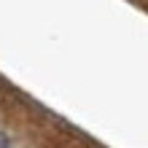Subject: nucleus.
<instances>
[{
    "mask_svg": "<svg viewBox=\"0 0 148 148\" xmlns=\"http://www.w3.org/2000/svg\"><path fill=\"white\" fill-rule=\"evenodd\" d=\"M5 148H8V145H5Z\"/></svg>",
    "mask_w": 148,
    "mask_h": 148,
    "instance_id": "1",
    "label": "nucleus"
}]
</instances>
